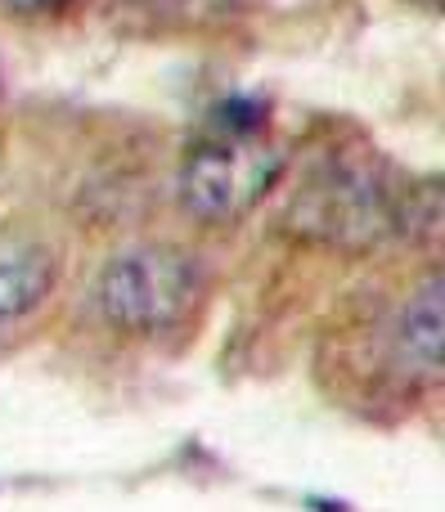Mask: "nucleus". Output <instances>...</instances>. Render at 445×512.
Wrapping results in <instances>:
<instances>
[{
	"label": "nucleus",
	"instance_id": "nucleus-5",
	"mask_svg": "<svg viewBox=\"0 0 445 512\" xmlns=\"http://www.w3.org/2000/svg\"><path fill=\"white\" fill-rule=\"evenodd\" d=\"M441 279H428L423 292L405 306L401 315V333H396V351H401V364L419 378L437 382L441 378Z\"/></svg>",
	"mask_w": 445,
	"mask_h": 512
},
{
	"label": "nucleus",
	"instance_id": "nucleus-1",
	"mask_svg": "<svg viewBox=\"0 0 445 512\" xmlns=\"http://www.w3.org/2000/svg\"><path fill=\"white\" fill-rule=\"evenodd\" d=\"M432 198H437L432 185L401 189L387 171V162L378 158H329L293 194L288 230L311 243H324V248L365 252L392 239V234H432V225L419 216V207L432 203Z\"/></svg>",
	"mask_w": 445,
	"mask_h": 512
},
{
	"label": "nucleus",
	"instance_id": "nucleus-6",
	"mask_svg": "<svg viewBox=\"0 0 445 512\" xmlns=\"http://www.w3.org/2000/svg\"><path fill=\"white\" fill-rule=\"evenodd\" d=\"M5 9H14V14H59V9H68L72 0H0Z\"/></svg>",
	"mask_w": 445,
	"mask_h": 512
},
{
	"label": "nucleus",
	"instance_id": "nucleus-8",
	"mask_svg": "<svg viewBox=\"0 0 445 512\" xmlns=\"http://www.w3.org/2000/svg\"><path fill=\"white\" fill-rule=\"evenodd\" d=\"M423 5H437V0H423Z\"/></svg>",
	"mask_w": 445,
	"mask_h": 512
},
{
	"label": "nucleus",
	"instance_id": "nucleus-7",
	"mask_svg": "<svg viewBox=\"0 0 445 512\" xmlns=\"http://www.w3.org/2000/svg\"><path fill=\"white\" fill-rule=\"evenodd\" d=\"M216 5H243V0H216Z\"/></svg>",
	"mask_w": 445,
	"mask_h": 512
},
{
	"label": "nucleus",
	"instance_id": "nucleus-4",
	"mask_svg": "<svg viewBox=\"0 0 445 512\" xmlns=\"http://www.w3.org/2000/svg\"><path fill=\"white\" fill-rule=\"evenodd\" d=\"M54 288V252L36 239H0V319L27 315Z\"/></svg>",
	"mask_w": 445,
	"mask_h": 512
},
{
	"label": "nucleus",
	"instance_id": "nucleus-2",
	"mask_svg": "<svg viewBox=\"0 0 445 512\" xmlns=\"http://www.w3.org/2000/svg\"><path fill=\"white\" fill-rule=\"evenodd\" d=\"M288 158L266 131L257 104H225L180 162V203L207 225L243 221L279 185Z\"/></svg>",
	"mask_w": 445,
	"mask_h": 512
},
{
	"label": "nucleus",
	"instance_id": "nucleus-3",
	"mask_svg": "<svg viewBox=\"0 0 445 512\" xmlns=\"http://www.w3.org/2000/svg\"><path fill=\"white\" fill-rule=\"evenodd\" d=\"M95 297L104 319L122 333H167L203 297V265L167 243L131 248L104 265Z\"/></svg>",
	"mask_w": 445,
	"mask_h": 512
}]
</instances>
